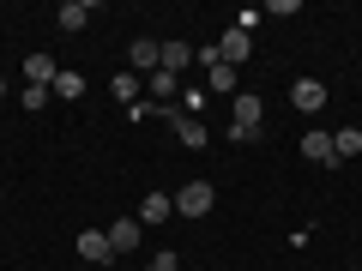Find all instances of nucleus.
Here are the masks:
<instances>
[{"mask_svg": "<svg viewBox=\"0 0 362 271\" xmlns=\"http://www.w3.org/2000/svg\"><path fill=\"white\" fill-rule=\"evenodd\" d=\"M211 199H218V193H211V181H187V187L175 193V211H181V217H206Z\"/></svg>", "mask_w": 362, "mask_h": 271, "instance_id": "obj_1", "label": "nucleus"}, {"mask_svg": "<svg viewBox=\"0 0 362 271\" xmlns=\"http://www.w3.org/2000/svg\"><path fill=\"white\" fill-rule=\"evenodd\" d=\"M163 115H169V127H175V139L187 145V151H199V145L211 139V133H206V121H199V115H181V109H163Z\"/></svg>", "mask_w": 362, "mask_h": 271, "instance_id": "obj_2", "label": "nucleus"}, {"mask_svg": "<svg viewBox=\"0 0 362 271\" xmlns=\"http://www.w3.org/2000/svg\"><path fill=\"white\" fill-rule=\"evenodd\" d=\"M218 54H223V66H235V73H242V61H247V54H254V37H247V30H223V37H218Z\"/></svg>", "mask_w": 362, "mask_h": 271, "instance_id": "obj_3", "label": "nucleus"}, {"mask_svg": "<svg viewBox=\"0 0 362 271\" xmlns=\"http://www.w3.org/2000/svg\"><path fill=\"white\" fill-rule=\"evenodd\" d=\"M169 217H175V193L151 187V193L139 199V229H145V223H169Z\"/></svg>", "mask_w": 362, "mask_h": 271, "instance_id": "obj_4", "label": "nucleus"}, {"mask_svg": "<svg viewBox=\"0 0 362 271\" xmlns=\"http://www.w3.org/2000/svg\"><path fill=\"white\" fill-rule=\"evenodd\" d=\"M54 78H61V61L37 49V54L25 61V85H37V90H54Z\"/></svg>", "mask_w": 362, "mask_h": 271, "instance_id": "obj_5", "label": "nucleus"}, {"mask_svg": "<svg viewBox=\"0 0 362 271\" xmlns=\"http://www.w3.org/2000/svg\"><path fill=\"white\" fill-rule=\"evenodd\" d=\"M290 103H296L302 115H320L326 109V85L320 78H296V85H290Z\"/></svg>", "mask_w": 362, "mask_h": 271, "instance_id": "obj_6", "label": "nucleus"}, {"mask_svg": "<svg viewBox=\"0 0 362 271\" xmlns=\"http://www.w3.org/2000/svg\"><path fill=\"white\" fill-rule=\"evenodd\" d=\"M230 115H235V127L259 133V121H266V103H259L254 90H235V103H230Z\"/></svg>", "mask_w": 362, "mask_h": 271, "instance_id": "obj_7", "label": "nucleus"}, {"mask_svg": "<svg viewBox=\"0 0 362 271\" xmlns=\"http://www.w3.org/2000/svg\"><path fill=\"white\" fill-rule=\"evenodd\" d=\"M103 235H109V247H115V259H127L133 247H139V217H115Z\"/></svg>", "mask_w": 362, "mask_h": 271, "instance_id": "obj_8", "label": "nucleus"}, {"mask_svg": "<svg viewBox=\"0 0 362 271\" xmlns=\"http://www.w3.org/2000/svg\"><path fill=\"white\" fill-rule=\"evenodd\" d=\"M78 259H90V265L103 271L109 259H115V247H109V235H103V229H85V235H78Z\"/></svg>", "mask_w": 362, "mask_h": 271, "instance_id": "obj_9", "label": "nucleus"}, {"mask_svg": "<svg viewBox=\"0 0 362 271\" xmlns=\"http://www.w3.org/2000/svg\"><path fill=\"white\" fill-rule=\"evenodd\" d=\"M302 157H308V163H326V169H338V151H332V133H302Z\"/></svg>", "mask_w": 362, "mask_h": 271, "instance_id": "obj_10", "label": "nucleus"}, {"mask_svg": "<svg viewBox=\"0 0 362 271\" xmlns=\"http://www.w3.org/2000/svg\"><path fill=\"white\" fill-rule=\"evenodd\" d=\"M54 25H61V30H73V37H78V30L90 25V0H66L61 13H54Z\"/></svg>", "mask_w": 362, "mask_h": 271, "instance_id": "obj_11", "label": "nucleus"}, {"mask_svg": "<svg viewBox=\"0 0 362 271\" xmlns=\"http://www.w3.org/2000/svg\"><path fill=\"white\" fill-rule=\"evenodd\" d=\"M157 54H163V42H151V37H133V49H127V61L139 66V73H157Z\"/></svg>", "mask_w": 362, "mask_h": 271, "instance_id": "obj_12", "label": "nucleus"}, {"mask_svg": "<svg viewBox=\"0 0 362 271\" xmlns=\"http://www.w3.org/2000/svg\"><path fill=\"white\" fill-rule=\"evenodd\" d=\"M187 61H194V49H187V42H163V54H157V73H181Z\"/></svg>", "mask_w": 362, "mask_h": 271, "instance_id": "obj_13", "label": "nucleus"}, {"mask_svg": "<svg viewBox=\"0 0 362 271\" xmlns=\"http://www.w3.org/2000/svg\"><path fill=\"white\" fill-rule=\"evenodd\" d=\"M332 151H338V163H344V157H362V127H338L332 133Z\"/></svg>", "mask_w": 362, "mask_h": 271, "instance_id": "obj_14", "label": "nucleus"}, {"mask_svg": "<svg viewBox=\"0 0 362 271\" xmlns=\"http://www.w3.org/2000/svg\"><path fill=\"white\" fill-rule=\"evenodd\" d=\"M145 90H151V103L163 109L169 97H175V73H145Z\"/></svg>", "mask_w": 362, "mask_h": 271, "instance_id": "obj_15", "label": "nucleus"}, {"mask_svg": "<svg viewBox=\"0 0 362 271\" xmlns=\"http://www.w3.org/2000/svg\"><path fill=\"white\" fill-rule=\"evenodd\" d=\"M54 97H61V103H73V97H85V78H78L73 66H61V78H54Z\"/></svg>", "mask_w": 362, "mask_h": 271, "instance_id": "obj_16", "label": "nucleus"}, {"mask_svg": "<svg viewBox=\"0 0 362 271\" xmlns=\"http://www.w3.org/2000/svg\"><path fill=\"white\" fill-rule=\"evenodd\" d=\"M109 90H115V97H121V103H139V85H133V73H115V85H109Z\"/></svg>", "mask_w": 362, "mask_h": 271, "instance_id": "obj_17", "label": "nucleus"}, {"mask_svg": "<svg viewBox=\"0 0 362 271\" xmlns=\"http://www.w3.org/2000/svg\"><path fill=\"white\" fill-rule=\"evenodd\" d=\"M49 97H54V90H37V85H25V97H18V103H25L30 115H42V109H49Z\"/></svg>", "mask_w": 362, "mask_h": 271, "instance_id": "obj_18", "label": "nucleus"}, {"mask_svg": "<svg viewBox=\"0 0 362 271\" xmlns=\"http://www.w3.org/2000/svg\"><path fill=\"white\" fill-rule=\"evenodd\" d=\"M145 271H181V253H151V259H145Z\"/></svg>", "mask_w": 362, "mask_h": 271, "instance_id": "obj_19", "label": "nucleus"}, {"mask_svg": "<svg viewBox=\"0 0 362 271\" xmlns=\"http://www.w3.org/2000/svg\"><path fill=\"white\" fill-rule=\"evenodd\" d=\"M302 13V0H272V6H266V18H296Z\"/></svg>", "mask_w": 362, "mask_h": 271, "instance_id": "obj_20", "label": "nucleus"}, {"mask_svg": "<svg viewBox=\"0 0 362 271\" xmlns=\"http://www.w3.org/2000/svg\"><path fill=\"white\" fill-rule=\"evenodd\" d=\"M259 18H266L259 6H242V13H235V30H247V37H254V25H259Z\"/></svg>", "mask_w": 362, "mask_h": 271, "instance_id": "obj_21", "label": "nucleus"}, {"mask_svg": "<svg viewBox=\"0 0 362 271\" xmlns=\"http://www.w3.org/2000/svg\"><path fill=\"white\" fill-rule=\"evenodd\" d=\"M0 97H6V78H0Z\"/></svg>", "mask_w": 362, "mask_h": 271, "instance_id": "obj_22", "label": "nucleus"}, {"mask_svg": "<svg viewBox=\"0 0 362 271\" xmlns=\"http://www.w3.org/2000/svg\"><path fill=\"white\" fill-rule=\"evenodd\" d=\"M103 271H115V265H103Z\"/></svg>", "mask_w": 362, "mask_h": 271, "instance_id": "obj_23", "label": "nucleus"}]
</instances>
